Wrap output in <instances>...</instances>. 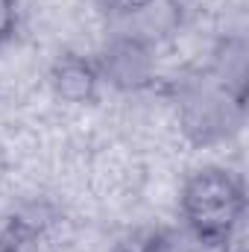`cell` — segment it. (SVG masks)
I'll return each instance as SVG.
<instances>
[{
	"mask_svg": "<svg viewBox=\"0 0 249 252\" xmlns=\"http://www.w3.org/2000/svg\"><path fill=\"white\" fill-rule=\"evenodd\" d=\"M182 217L196 235V241L208 247L232 244L244 211H247V190L235 170L229 167H199L182 185Z\"/></svg>",
	"mask_w": 249,
	"mask_h": 252,
	"instance_id": "obj_1",
	"label": "cell"
},
{
	"mask_svg": "<svg viewBox=\"0 0 249 252\" xmlns=\"http://www.w3.org/2000/svg\"><path fill=\"white\" fill-rule=\"evenodd\" d=\"M100 76H109L118 88H141L153 76V56L141 38H121L106 50Z\"/></svg>",
	"mask_w": 249,
	"mask_h": 252,
	"instance_id": "obj_2",
	"label": "cell"
},
{
	"mask_svg": "<svg viewBox=\"0 0 249 252\" xmlns=\"http://www.w3.org/2000/svg\"><path fill=\"white\" fill-rule=\"evenodd\" d=\"M100 67L88 62L85 56H73L67 53L50 70V85L56 91V97H62L67 103H91L97 97V85H100Z\"/></svg>",
	"mask_w": 249,
	"mask_h": 252,
	"instance_id": "obj_3",
	"label": "cell"
},
{
	"mask_svg": "<svg viewBox=\"0 0 249 252\" xmlns=\"http://www.w3.org/2000/svg\"><path fill=\"white\" fill-rule=\"evenodd\" d=\"M18 30V0H0V44H6Z\"/></svg>",
	"mask_w": 249,
	"mask_h": 252,
	"instance_id": "obj_4",
	"label": "cell"
},
{
	"mask_svg": "<svg viewBox=\"0 0 249 252\" xmlns=\"http://www.w3.org/2000/svg\"><path fill=\"white\" fill-rule=\"evenodd\" d=\"M112 12H121V15H135V12H144L147 6H153L156 0H103Z\"/></svg>",
	"mask_w": 249,
	"mask_h": 252,
	"instance_id": "obj_5",
	"label": "cell"
},
{
	"mask_svg": "<svg viewBox=\"0 0 249 252\" xmlns=\"http://www.w3.org/2000/svg\"><path fill=\"white\" fill-rule=\"evenodd\" d=\"M220 252H244V250H235V247H229V244H226V247H220Z\"/></svg>",
	"mask_w": 249,
	"mask_h": 252,
	"instance_id": "obj_6",
	"label": "cell"
},
{
	"mask_svg": "<svg viewBox=\"0 0 249 252\" xmlns=\"http://www.w3.org/2000/svg\"><path fill=\"white\" fill-rule=\"evenodd\" d=\"M0 252H18V250H12V247H0Z\"/></svg>",
	"mask_w": 249,
	"mask_h": 252,
	"instance_id": "obj_7",
	"label": "cell"
}]
</instances>
